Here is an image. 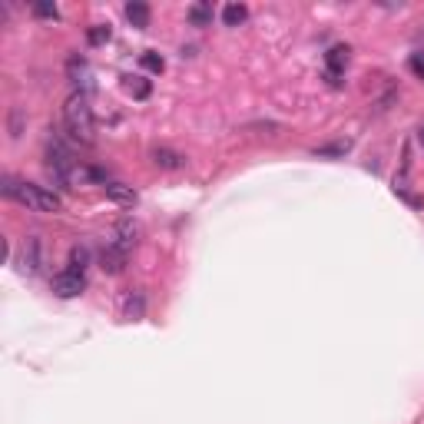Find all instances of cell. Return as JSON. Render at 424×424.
<instances>
[{
	"label": "cell",
	"instance_id": "7",
	"mask_svg": "<svg viewBox=\"0 0 424 424\" xmlns=\"http://www.w3.org/2000/svg\"><path fill=\"white\" fill-rule=\"evenodd\" d=\"M126 17H129V24L139 27V30L150 27V7H146L143 0H129V3H126Z\"/></svg>",
	"mask_w": 424,
	"mask_h": 424
},
{
	"label": "cell",
	"instance_id": "1",
	"mask_svg": "<svg viewBox=\"0 0 424 424\" xmlns=\"http://www.w3.org/2000/svg\"><path fill=\"white\" fill-rule=\"evenodd\" d=\"M0 189H3L7 199L20 202V206H27V209H34V212H60L63 209L60 196L47 186H37V183H20L13 176H3V186Z\"/></svg>",
	"mask_w": 424,
	"mask_h": 424
},
{
	"label": "cell",
	"instance_id": "8",
	"mask_svg": "<svg viewBox=\"0 0 424 424\" xmlns=\"http://www.w3.org/2000/svg\"><path fill=\"white\" fill-rule=\"evenodd\" d=\"M106 199L120 202V206H133L136 202V192H133V186H123V183H106Z\"/></svg>",
	"mask_w": 424,
	"mask_h": 424
},
{
	"label": "cell",
	"instance_id": "17",
	"mask_svg": "<svg viewBox=\"0 0 424 424\" xmlns=\"http://www.w3.org/2000/svg\"><path fill=\"white\" fill-rule=\"evenodd\" d=\"M87 37H90V43H97V47H100V43H106V40L113 37V34H110V27H90Z\"/></svg>",
	"mask_w": 424,
	"mask_h": 424
},
{
	"label": "cell",
	"instance_id": "9",
	"mask_svg": "<svg viewBox=\"0 0 424 424\" xmlns=\"http://www.w3.org/2000/svg\"><path fill=\"white\" fill-rule=\"evenodd\" d=\"M186 17L192 27H209L212 24V3H206V0H202V3H192Z\"/></svg>",
	"mask_w": 424,
	"mask_h": 424
},
{
	"label": "cell",
	"instance_id": "18",
	"mask_svg": "<svg viewBox=\"0 0 424 424\" xmlns=\"http://www.w3.org/2000/svg\"><path fill=\"white\" fill-rule=\"evenodd\" d=\"M408 66H411V73L418 76V80H424V50L411 53V60H408Z\"/></svg>",
	"mask_w": 424,
	"mask_h": 424
},
{
	"label": "cell",
	"instance_id": "14",
	"mask_svg": "<svg viewBox=\"0 0 424 424\" xmlns=\"http://www.w3.org/2000/svg\"><path fill=\"white\" fill-rule=\"evenodd\" d=\"M87 262H90V252L83 249V246H73V249H70V269H73V272H83Z\"/></svg>",
	"mask_w": 424,
	"mask_h": 424
},
{
	"label": "cell",
	"instance_id": "11",
	"mask_svg": "<svg viewBox=\"0 0 424 424\" xmlns=\"http://www.w3.org/2000/svg\"><path fill=\"white\" fill-rule=\"evenodd\" d=\"M27 275H34L40 269V239H27V252H24V265Z\"/></svg>",
	"mask_w": 424,
	"mask_h": 424
},
{
	"label": "cell",
	"instance_id": "6",
	"mask_svg": "<svg viewBox=\"0 0 424 424\" xmlns=\"http://www.w3.org/2000/svg\"><path fill=\"white\" fill-rule=\"evenodd\" d=\"M126 252H120V249H113V246H106L103 249V255H100V265H103V272H110V275H120L123 272V265H126Z\"/></svg>",
	"mask_w": 424,
	"mask_h": 424
},
{
	"label": "cell",
	"instance_id": "5",
	"mask_svg": "<svg viewBox=\"0 0 424 424\" xmlns=\"http://www.w3.org/2000/svg\"><path fill=\"white\" fill-rule=\"evenodd\" d=\"M348 53L351 50H348V47H341V43L325 53V66H328V80H332V83H338V76L345 73V66H348Z\"/></svg>",
	"mask_w": 424,
	"mask_h": 424
},
{
	"label": "cell",
	"instance_id": "13",
	"mask_svg": "<svg viewBox=\"0 0 424 424\" xmlns=\"http://www.w3.org/2000/svg\"><path fill=\"white\" fill-rule=\"evenodd\" d=\"M126 93L136 97V100H146V97H150V80H143V76H126Z\"/></svg>",
	"mask_w": 424,
	"mask_h": 424
},
{
	"label": "cell",
	"instance_id": "19",
	"mask_svg": "<svg viewBox=\"0 0 424 424\" xmlns=\"http://www.w3.org/2000/svg\"><path fill=\"white\" fill-rule=\"evenodd\" d=\"M34 13H37V17H50V20L60 17V10H57L53 3H34Z\"/></svg>",
	"mask_w": 424,
	"mask_h": 424
},
{
	"label": "cell",
	"instance_id": "16",
	"mask_svg": "<svg viewBox=\"0 0 424 424\" xmlns=\"http://www.w3.org/2000/svg\"><path fill=\"white\" fill-rule=\"evenodd\" d=\"M351 150V143L345 139V143H332V146H318L315 150V156H345V153Z\"/></svg>",
	"mask_w": 424,
	"mask_h": 424
},
{
	"label": "cell",
	"instance_id": "2",
	"mask_svg": "<svg viewBox=\"0 0 424 424\" xmlns=\"http://www.w3.org/2000/svg\"><path fill=\"white\" fill-rule=\"evenodd\" d=\"M63 123H66V129H70V136L80 139V143H87V146L97 139L93 106H90V100H87V93H83V90H76V93L66 97V103H63Z\"/></svg>",
	"mask_w": 424,
	"mask_h": 424
},
{
	"label": "cell",
	"instance_id": "12",
	"mask_svg": "<svg viewBox=\"0 0 424 424\" xmlns=\"http://www.w3.org/2000/svg\"><path fill=\"white\" fill-rule=\"evenodd\" d=\"M246 17H249V7H246V3H225V7H222L225 27H239Z\"/></svg>",
	"mask_w": 424,
	"mask_h": 424
},
{
	"label": "cell",
	"instance_id": "15",
	"mask_svg": "<svg viewBox=\"0 0 424 424\" xmlns=\"http://www.w3.org/2000/svg\"><path fill=\"white\" fill-rule=\"evenodd\" d=\"M139 63L150 70V73H162V66H166V60H162L160 53H153V50H146L143 57H139Z\"/></svg>",
	"mask_w": 424,
	"mask_h": 424
},
{
	"label": "cell",
	"instance_id": "20",
	"mask_svg": "<svg viewBox=\"0 0 424 424\" xmlns=\"http://www.w3.org/2000/svg\"><path fill=\"white\" fill-rule=\"evenodd\" d=\"M418 143H421V150H424V126L418 129Z\"/></svg>",
	"mask_w": 424,
	"mask_h": 424
},
{
	"label": "cell",
	"instance_id": "3",
	"mask_svg": "<svg viewBox=\"0 0 424 424\" xmlns=\"http://www.w3.org/2000/svg\"><path fill=\"white\" fill-rule=\"evenodd\" d=\"M53 295L57 299H76L83 288H87V278H83V272H73V269H63V272L53 275Z\"/></svg>",
	"mask_w": 424,
	"mask_h": 424
},
{
	"label": "cell",
	"instance_id": "10",
	"mask_svg": "<svg viewBox=\"0 0 424 424\" xmlns=\"http://www.w3.org/2000/svg\"><path fill=\"white\" fill-rule=\"evenodd\" d=\"M153 162L162 166V169H183V166H186V160L173 150H153Z\"/></svg>",
	"mask_w": 424,
	"mask_h": 424
},
{
	"label": "cell",
	"instance_id": "4",
	"mask_svg": "<svg viewBox=\"0 0 424 424\" xmlns=\"http://www.w3.org/2000/svg\"><path fill=\"white\" fill-rule=\"evenodd\" d=\"M136 239H139V225L133 222V219H123V222H116L113 225V232L110 239H106V246H113V249H120V252H133V246H136Z\"/></svg>",
	"mask_w": 424,
	"mask_h": 424
}]
</instances>
